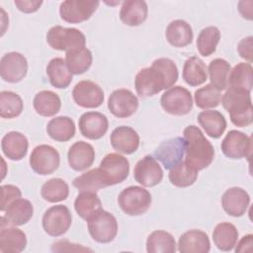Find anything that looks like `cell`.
<instances>
[{"label": "cell", "instance_id": "6da1fadb", "mask_svg": "<svg viewBox=\"0 0 253 253\" xmlns=\"http://www.w3.org/2000/svg\"><path fill=\"white\" fill-rule=\"evenodd\" d=\"M179 76L176 63L166 57L155 59L150 67L139 70L134 79V87L140 97H151L162 90L174 86Z\"/></svg>", "mask_w": 253, "mask_h": 253}, {"label": "cell", "instance_id": "7a4b0ae2", "mask_svg": "<svg viewBox=\"0 0 253 253\" xmlns=\"http://www.w3.org/2000/svg\"><path fill=\"white\" fill-rule=\"evenodd\" d=\"M183 134L186 152L185 161L198 171L209 167L213 160L214 149L202 130L196 126H188Z\"/></svg>", "mask_w": 253, "mask_h": 253}, {"label": "cell", "instance_id": "3957f363", "mask_svg": "<svg viewBox=\"0 0 253 253\" xmlns=\"http://www.w3.org/2000/svg\"><path fill=\"white\" fill-rule=\"evenodd\" d=\"M221 104L227 111L231 123L245 127L253 122V107L250 93L228 88L221 97Z\"/></svg>", "mask_w": 253, "mask_h": 253}, {"label": "cell", "instance_id": "277c9868", "mask_svg": "<svg viewBox=\"0 0 253 253\" xmlns=\"http://www.w3.org/2000/svg\"><path fill=\"white\" fill-rule=\"evenodd\" d=\"M46 42L53 49L67 52L85 47L86 38L78 29L54 26L48 30Z\"/></svg>", "mask_w": 253, "mask_h": 253}, {"label": "cell", "instance_id": "5b68a950", "mask_svg": "<svg viewBox=\"0 0 253 253\" xmlns=\"http://www.w3.org/2000/svg\"><path fill=\"white\" fill-rule=\"evenodd\" d=\"M152 198L150 193L140 186H129L124 189L119 197L118 204L121 210L128 215H141L150 208Z\"/></svg>", "mask_w": 253, "mask_h": 253}, {"label": "cell", "instance_id": "8992f818", "mask_svg": "<svg viewBox=\"0 0 253 253\" xmlns=\"http://www.w3.org/2000/svg\"><path fill=\"white\" fill-rule=\"evenodd\" d=\"M88 231L96 242L109 243L115 239L118 233V221L115 215L107 211H100L87 220Z\"/></svg>", "mask_w": 253, "mask_h": 253}, {"label": "cell", "instance_id": "52a82bcc", "mask_svg": "<svg viewBox=\"0 0 253 253\" xmlns=\"http://www.w3.org/2000/svg\"><path fill=\"white\" fill-rule=\"evenodd\" d=\"M160 104L162 109L170 115L185 116L192 111L193 99L188 89L174 86L163 93Z\"/></svg>", "mask_w": 253, "mask_h": 253}, {"label": "cell", "instance_id": "ba28073f", "mask_svg": "<svg viewBox=\"0 0 253 253\" xmlns=\"http://www.w3.org/2000/svg\"><path fill=\"white\" fill-rule=\"evenodd\" d=\"M42 228L50 236H60L67 232L72 222L69 209L63 205L52 206L42 215Z\"/></svg>", "mask_w": 253, "mask_h": 253}, {"label": "cell", "instance_id": "9c48e42d", "mask_svg": "<svg viewBox=\"0 0 253 253\" xmlns=\"http://www.w3.org/2000/svg\"><path fill=\"white\" fill-rule=\"evenodd\" d=\"M31 168L40 175H49L57 170L60 163L58 151L47 144L36 146L30 156Z\"/></svg>", "mask_w": 253, "mask_h": 253}, {"label": "cell", "instance_id": "30bf717a", "mask_svg": "<svg viewBox=\"0 0 253 253\" xmlns=\"http://www.w3.org/2000/svg\"><path fill=\"white\" fill-rule=\"evenodd\" d=\"M100 2L95 0H66L59 6L60 18L71 24H78L90 19Z\"/></svg>", "mask_w": 253, "mask_h": 253}, {"label": "cell", "instance_id": "8fae6325", "mask_svg": "<svg viewBox=\"0 0 253 253\" xmlns=\"http://www.w3.org/2000/svg\"><path fill=\"white\" fill-rule=\"evenodd\" d=\"M109 186L124 182L129 173L128 160L118 153L107 154L99 166Z\"/></svg>", "mask_w": 253, "mask_h": 253}, {"label": "cell", "instance_id": "7c38bea8", "mask_svg": "<svg viewBox=\"0 0 253 253\" xmlns=\"http://www.w3.org/2000/svg\"><path fill=\"white\" fill-rule=\"evenodd\" d=\"M28 61L20 52L11 51L4 54L0 60L1 78L8 83H18L27 75Z\"/></svg>", "mask_w": 253, "mask_h": 253}, {"label": "cell", "instance_id": "4fadbf2b", "mask_svg": "<svg viewBox=\"0 0 253 253\" xmlns=\"http://www.w3.org/2000/svg\"><path fill=\"white\" fill-rule=\"evenodd\" d=\"M223 154L231 159L250 157L252 151V138L242 131L232 129L227 132L221 142Z\"/></svg>", "mask_w": 253, "mask_h": 253}, {"label": "cell", "instance_id": "5bb4252c", "mask_svg": "<svg viewBox=\"0 0 253 253\" xmlns=\"http://www.w3.org/2000/svg\"><path fill=\"white\" fill-rule=\"evenodd\" d=\"M137 108L138 99L128 89H117L109 96L108 109L117 118L131 117Z\"/></svg>", "mask_w": 253, "mask_h": 253}, {"label": "cell", "instance_id": "9a60e30c", "mask_svg": "<svg viewBox=\"0 0 253 253\" xmlns=\"http://www.w3.org/2000/svg\"><path fill=\"white\" fill-rule=\"evenodd\" d=\"M72 97L78 106L86 109L98 108L104 102L102 88L90 80L79 81L73 88Z\"/></svg>", "mask_w": 253, "mask_h": 253}, {"label": "cell", "instance_id": "2e32d148", "mask_svg": "<svg viewBox=\"0 0 253 253\" xmlns=\"http://www.w3.org/2000/svg\"><path fill=\"white\" fill-rule=\"evenodd\" d=\"M133 177L144 187H154L163 179V170L153 156L146 155L134 166Z\"/></svg>", "mask_w": 253, "mask_h": 253}, {"label": "cell", "instance_id": "e0dca14e", "mask_svg": "<svg viewBox=\"0 0 253 253\" xmlns=\"http://www.w3.org/2000/svg\"><path fill=\"white\" fill-rule=\"evenodd\" d=\"M185 152V139L177 136L163 141L155 150V159L159 160L165 169L170 170L182 161Z\"/></svg>", "mask_w": 253, "mask_h": 253}, {"label": "cell", "instance_id": "ac0fdd59", "mask_svg": "<svg viewBox=\"0 0 253 253\" xmlns=\"http://www.w3.org/2000/svg\"><path fill=\"white\" fill-rule=\"evenodd\" d=\"M81 134L91 140H96L105 135L109 128V122L105 115L99 112L84 113L78 122Z\"/></svg>", "mask_w": 253, "mask_h": 253}, {"label": "cell", "instance_id": "d6986e66", "mask_svg": "<svg viewBox=\"0 0 253 253\" xmlns=\"http://www.w3.org/2000/svg\"><path fill=\"white\" fill-rule=\"evenodd\" d=\"M4 212V215L1 217V224L21 226L32 218L34 207L29 200L19 198L9 204Z\"/></svg>", "mask_w": 253, "mask_h": 253}, {"label": "cell", "instance_id": "ffe728a7", "mask_svg": "<svg viewBox=\"0 0 253 253\" xmlns=\"http://www.w3.org/2000/svg\"><path fill=\"white\" fill-rule=\"evenodd\" d=\"M250 204V196L239 187L229 188L224 192L221 198V206L224 211L231 216H242Z\"/></svg>", "mask_w": 253, "mask_h": 253}, {"label": "cell", "instance_id": "44dd1931", "mask_svg": "<svg viewBox=\"0 0 253 253\" xmlns=\"http://www.w3.org/2000/svg\"><path fill=\"white\" fill-rule=\"evenodd\" d=\"M112 147L123 154H132L139 146V135L130 126L116 127L110 136Z\"/></svg>", "mask_w": 253, "mask_h": 253}, {"label": "cell", "instance_id": "7402d4cb", "mask_svg": "<svg viewBox=\"0 0 253 253\" xmlns=\"http://www.w3.org/2000/svg\"><path fill=\"white\" fill-rule=\"evenodd\" d=\"M95 159L93 146L85 141H76L68 150L67 160L69 166L75 171H84L92 166Z\"/></svg>", "mask_w": 253, "mask_h": 253}, {"label": "cell", "instance_id": "603a6c76", "mask_svg": "<svg viewBox=\"0 0 253 253\" xmlns=\"http://www.w3.org/2000/svg\"><path fill=\"white\" fill-rule=\"evenodd\" d=\"M211 242L208 234L199 229L184 232L178 241V250L181 253H208Z\"/></svg>", "mask_w": 253, "mask_h": 253}, {"label": "cell", "instance_id": "cb8c5ba5", "mask_svg": "<svg viewBox=\"0 0 253 253\" xmlns=\"http://www.w3.org/2000/svg\"><path fill=\"white\" fill-rule=\"evenodd\" d=\"M28 147V138L19 131H10L1 140L3 154L13 161L22 160L27 155Z\"/></svg>", "mask_w": 253, "mask_h": 253}, {"label": "cell", "instance_id": "d4e9b609", "mask_svg": "<svg viewBox=\"0 0 253 253\" xmlns=\"http://www.w3.org/2000/svg\"><path fill=\"white\" fill-rule=\"evenodd\" d=\"M27 246L26 233L12 225L1 224L0 251L2 253H19Z\"/></svg>", "mask_w": 253, "mask_h": 253}, {"label": "cell", "instance_id": "484cf974", "mask_svg": "<svg viewBox=\"0 0 253 253\" xmlns=\"http://www.w3.org/2000/svg\"><path fill=\"white\" fill-rule=\"evenodd\" d=\"M148 8L145 1L126 0L123 2L120 11L121 21L130 27L141 25L147 18Z\"/></svg>", "mask_w": 253, "mask_h": 253}, {"label": "cell", "instance_id": "4316f807", "mask_svg": "<svg viewBox=\"0 0 253 253\" xmlns=\"http://www.w3.org/2000/svg\"><path fill=\"white\" fill-rule=\"evenodd\" d=\"M165 37L172 46L184 47L192 42L194 35L189 23L184 20H174L167 26Z\"/></svg>", "mask_w": 253, "mask_h": 253}, {"label": "cell", "instance_id": "83f0119b", "mask_svg": "<svg viewBox=\"0 0 253 253\" xmlns=\"http://www.w3.org/2000/svg\"><path fill=\"white\" fill-rule=\"evenodd\" d=\"M198 123L206 133L212 138L220 137L226 128L224 116L215 110H206L198 115Z\"/></svg>", "mask_w": 253, "mask_h": 253}, {"label": "cell", "instance_id": "f1b7e54d", "mask_svg": "<svg viewBox=\"0 0 253 253\" xmlns=\"http://www.w3.org/2000/svg\"><path fill=\"white\" fill-rule=\"evenodd\" d=\"M77 214L86 221L102 211V203L96 192H80L74 202Z\"/></svg>", "mask_w": 253, "mask_h": 253}, {"label": "cell", "instance_id": "f546056e", "mask_svg": "<svg viewBox=\"0 0 253 253\" xmlns=\"http://www.w3.org/2000/svg\"><path fill=\"white\" fill-rule=\"evenodd\" d=\"M253 86V68L250 63L240 62L230 70L228 88L251 93Z\"/></svg>", "mask_w": 253, "mask_h": 253}, {"label": "cell", "instance_id": "4dcf8cb0", "mask_svg": "<svg viewBox=\"0 0 253 253\" xmlns=\"http://www.w3.org/2000/svg\"><path fill=\"white\" fill-rule=\"evenodd\" d=\"M46 74L50 84L57 89L67 88L72 81V73L61 57H54L47 63Z\"/></svg>", "mask_w": 253, "mask_h": 253}, {"label": "cell", "instance_id": "1f68e13d", "mask_svg": "<svg viewBox=\"0 0 253 253\" xmlns=\"http://www.w3.org/2000/svg\"><path fill=\"white\" fill-rule=\"evenodd\" d=\"M33 106L38 115L42 117H52L59 112L61 101L56 93L49 90H43L36 94Z\"/></svg>", "mask_w": 253, "mask_h": 253}, {"label": "cell", "instance_id": "d6a6232c", "mask_svg": "<svg viewBox=\"0 0 253 253\" xmlns=\"http://www.w3.org/2000/svg\"><path fill=\"white\" fill-rule=\"evenodd\" d=\"M46 132L53 140L65 142L74 136L75 124L69 117L59 116L47 123Z\"/></svg>", "mask_w": 253, "mask_h": 253}, {"label": "cell", "instance_id": "836d02e7", "mask_svg": "<svg viewBox=\"0 0 253 253\" xmlns=\"http://www.w3.org/2000/svg\"><path fill=\"white\" fill-rule=\"evenodd\" d=\"M207 66L205 62L198 56L189 57L183 66V79L192 86H200L204 84L208 79Z\"/></svg>", "mask_w": 253, "mask_h": 253}, {"label": "cell", "instance_id": "e575fe53", "mask_svg": "<svg viewBox=\"0 0 253 253\" xmlns=\"http://www.w3.org/2000/svg\"><path fill=\"white\" fill-rule=\"evenodd\" d=\"M212 240L217 249L230 251L237 243L238 230L230 222H220L213 229Z\"/></svg>", "mask_w": 253, "mask_h": 253}, {"label": "cell", "instance_id": "d590c367", "mask_svg": "<svg viewBox=\"0 0 253 253\" xmlns=\"http://www.w3.org/2000/svg\"><path fill=\"white\" fill-rule=\"evenodd\" d=\"M146 251L148 253H175L176 241L171 233L165 230H155L147 237Z\"/></svg>", "mask_w": 253, "mask_h": 253}, {"label": "cell", "instance_id": "8d00e7d4", "mask_svg": "<svg viewBox=\"0 0 253 253\" xmlns=\"http://www.w3.org/2000/svg\"><path fill=\"white\" fill-rule=\"evenodd\" d=\"M73 186L80 192H97L100 189L109 187L106 178L100 168L91 169L73 180Z\"/></svg>", "mask_w": 253, "mask_h": 253}, {"label": "cell", "instance_id": "74e56055", "mask_svg": "<svg viewBox=\"0 0 253 253\" xmlns=\"http://www.w3.org/2000/svg\"><path fill=\"white\" fill-rule=\"evenodd\" d=\"M93 56L90 49L87 47L67 51L65 62L72 74L79 75L86 72L92 65Z\"/></svg>", "mask_w": 253, "mask_h": 253}, {"label": "cell", "instance_id": "f35d334b", "mask_svg": "<svg viewBox=\"0 0 253 253\" xmlns=\"http://www.w3.org/2000/svg\"><path fill=\"white\" fill-rule=\"evenodd\" d=\"M198 170H196L184 160L170 169L168 177L170 183L175 187L187 188L196 182L198 178Z\"/></svg>", "mask_w": 253, "mask_h": 253}, {"label": "cell", "instance_id": "ab89813d", "mask_svg": "<svg viewBox=\"0 0 253 253\" xmlns=\"http://www.w3.org/2000/svg\"><path fill=\"white\" fill-rule=\"evenodd\" d=\"M230 64L223 58H214L209 64L211 84L217 90L222 91L228 88Z\"/></svg>", "mask_w": 253, "mask_h": 253}, {"label": "cell", "instance_id": "60d3db41", "mask_svg": "<svg viewBox=\"0 0 253 253\" xmlns=\"http://www.w3.org/2000/svg\"><path fill=\"white\" fill-rule=\"evenodd\" d=\"M41 195L48 203L62 202L68 198L69 187L63 179L53 178L42 186Z\"/></svg>", "mask_w": 253, "mask_h": 253}, {"label": "cell", "instance_id": "b9f144b4", "mask_svg": "<svg viewBox=\"0 0 253 253\" xmlns=\"http://www.w3.org/2000/svg\"><path fill=\"white\" fill-rule=\"evenodd\" d=\"M220 32L214 26H210L203 29L197 39V48L201 55L210 56L211 55L219 42Z\"/></svg>", "mask_w": 253, "mask_h": 253}, {"label": "cell", "instance_id": "7bdbcfd3", "mask_svg": "<svg viewBox=\"0 0 253 253\" xmlns=\"http://www.w3.org/2000/svg\"><path fill=\"white\" fill-rule=\"evenodd\" d=\"M22 98L15 92L2 91L0 93V116L3 119H13L23 112Z\"/></svg>", "mask_w": 253, "mask_h": 253}, {"label": "cell", "instance_id": "ee69618b", "mask_svg": "<svg viewBox=\"0 0 253 253\" xmlns=\"http://www.w3.org/2000/svg\"><path fill=\"white\" fill-rule=\"evenodd\" d=\"M194 99L198 108L207 110L217 107L220 104L221 95L220 91L211 84H207L195 91Z\"/></svg>", "mask_w": 253, "mask_h": 253}, {"label": "cell", "instance_id": "f6af8a7d", "mask_svg": "<svg viewBox=\"0 0 253 253\" xmlns=\"http://www.w3.org/2000/svg\"><path fill=\"white\" fill-rule=\"evenodd\" d=\"M21 196H22V192L18 187L14 185H2L1 186V204H0L1 211H5L9 204L21 198Z\"/></svg>", "mask_w": 253, "mask_h": 253}, {"label": "cell", "instance_id": "bcb514c9", "mask_svg": "<svg viewBox=\"0 0 253 253\" xmlns=\"http://www.w3.org/2000/svg\"><path fill=\"white\" fill-rule=\"evenodd\" d=\"M252 48H253V38L251 36L242 39L237 45V50H238L240 57L247 60L248 63L252 62V60H253V49Z\"/></svg>", "mask_w": 253, "mask_h": 253}, {"label": "cell", "instance_id": "7dc6e473", "mask_svg": "<svg viewBox=\"0 0 253 253\" xmlns=\"http://www.w3.org/2000/svg\"><path fill=\"white\" fill-rule=\"evenodd\" d=\"M16 7L23 13H34L37 12L40 7L42 4V1H38V0H15L14 1Z\"/></svg>", "mask_w": 253, "mask_h": 253}, {"label": "cell", "instance_id": "c3c4849f", "mask_svg": "<svg viewBox=\"0 0 253 253\" xmlns=\"http://www.w3.org/2000/svg\"><path fill=\"white\" fill-rule=\"evenodd\" d=\"M252 243H253V235L247 234L244 235L238 244L235 247V252H247L252 250Z\"/></svg>", "mask_w": 253, "mask_h": 253}]
</instances>
